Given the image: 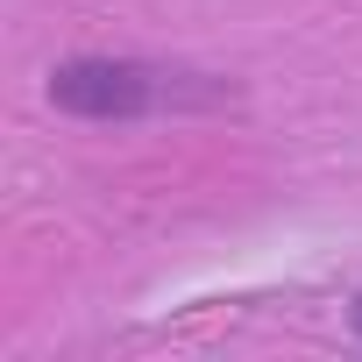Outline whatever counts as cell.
<instances>
[{"mask_svg": "<svg viewBox=\"0 0 362 362\" xmlns=\"http://www.w3.org/2000/svg\"><path fill=\"white\" fill-rule=\"evenodd\" d=\"M50 100L78 121H142L170 107H221L235 100V86L214 71L156 64V57H64L50 71Z\"/></svg>", "mask_w": 362, "mask_h": 362, "instance_id": "cell-1", "label": "cell"}, {"mask_svg": "<svg viewBox=\"0 0 362 362\" xmlns=\"http://www.w3.org/2000/svg\"><path fill=\"white\" fill-rule=\"evenodd\" d=\"M348 327H355V341H362V284H355V298H348Z\"/></svg>", "mask_w": 362, "mask_h": 362, "instance_id": "cell-2", "label": "cell"}]
</instances>
